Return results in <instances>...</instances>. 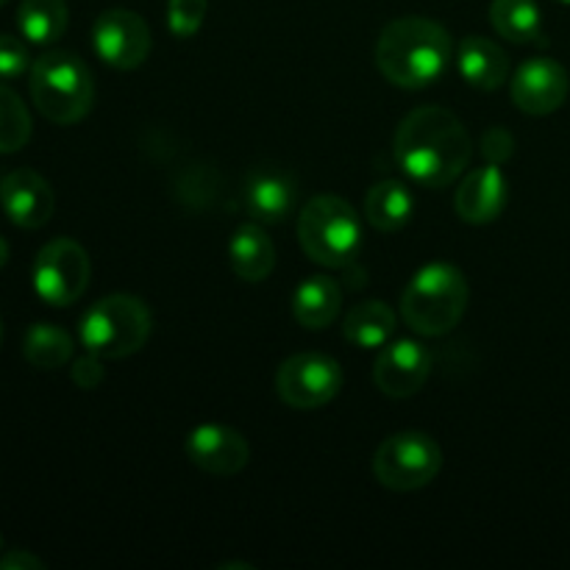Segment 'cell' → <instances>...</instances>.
Wrapping results in <instances>:
<instances>
[{
  "label": "cell",
  "instance_id": "1",
  "mask_svg": "<svg viewBox=\"0 0 570 570\" xmlns=\"http://www.w3.org/2000/svg\"><path fill=\"white\" fill-rule=\"evenodd\" d=\"M393 150L406 178L426 189L451 187L473 156L471 134L460 117L443 106L410 111L395 131Z\"/></svg>",
  "mask_w": 570,
  "mask_h": 570
},
{
  "label": "cell",
  "instance_id": "21",
  "mask_svg": "<svg viewBox=\"0 0 570 570\" xmlns=\"http://www.w3.org/2000/svg\"><path fill=\"white\" fill-rule=\"evenodd\" d=\"M399 315L384 301H362L345 315L343 337L356 348H382L395 337Z\"/></svg>",
  "mask_w": 570,
  "mask_h": 570
},
{
  "label": "cell",
  "instance_id": "30",
  "mask_svg": "<svg viewBox=\"0 0 570 570\" xmlns=\"http://www.w3.org/2000/svg\"><path fill=\"white\" fill-rule=\"evenodd\" d=\"M0 570H45V562L26 549H11L0 560Z\"/></svg>",
  "mask_w": 570,
  "mask_h": 570
},
{
  "label": "cell",
  "instance_id": "16",
  "mask_svg": "<svg viewBox=\"0 0 570 570\" xmlns=\"http://www.w3.org/2000/svg\"><path fill=\"white\" fill-rule=\"evenodd\" d=\"M507 200H510V181H507L501 165L488 161L462 178L454 195V209L471 226H484L507 209Z\"/></svg>",
  "mask_w": 570,
  "mask_h": 570
},
{
  "label": "cell",
  "instance_id": "18",
  "mask_svg": "<svg viewBox=\"0 0 570 570\" xmlns=\"http://www.w3.org/2000/svg\"><path fill=\"white\" fill-rule=\"evenodd\" d=\"M228 262H232L234 276L243 282L259 284L271 276L276 267V248L259 223H245L234 232L228 243Z\"/></svg>",
  "mask_w": 570,
  "mask_h": 570
},
{
  "label": "cell",
  "instance_id": "22",
  "mask_svg": "<svg viewBox=\"0 0 570 570\" xmlns=\"http://www.w3.org/2000/svg\"><path fill=\"white\" fill-rule=\"evenodd\" d=\"M490 22L504 39L515 45H543V14L534 0H493Z\"/></svg>",
  "mask_w": 570,
  "mask_h": 570
},
{
  "label": "cell",
  "instance_id": "3",
  "mask_svg": "<svg viewBox=\"0 0 570 570\" xmlns=\"http://www.w3.org/2000/svg\"><path fill=\"white\" fill-rule=\"evenodd\" d=\"M468 278L449 262L423 265L401 295V317L421 337H443L465 317Z\"/></svg>",
  "mask_w": 570,
  "mask_h": 570
},
{
  "label": "cell",
  "instance_id": "17",
  "mask_svg": "<svg viewBox=\"0 0 570 570\" xmlns=\"http://www.w3.org/2000/svg\"><path fill=\"white\" fill-rule=\"evenodd\" d=\"M456 67H460L462 78L482 92L504 87L510 78V59H507L504 48L479 33L462 39L460 50H456Z\"/></svg>",
  "mask_w": 570,
  "mask_h": 570
},
{
  "label": "cell",
  "instance_id": "20",
  "mask_svg": "<svg viewBox=\"0 0 570 570\" xmlns=\"http://www.w3.org/2000/svg\"><path fill=\"white\" fill-rule=\"evenodd\" d=\"M365 215L373 228H379L382 234H395L406 228V223L415 215V195L404 181L384 178V181L373 184L367 193Z\"/></svg>",
  "mask_w": 570,
  "mask_h": 570
},
{
  "label": "cell",
  "instance_id": "27",
  "mask_svg": "<svg viewBox=\"0 0 570 570\" xmlns=\"http://www.w3.org/2000/svg\"><path fill=\"white\" fill-rule=\"evenodd\" d=\"M31 72V56L17 37L0 33V81H11Z\"/></svg>",
  "mask_w": 570,
  "mask_h": 570
},
{
  "label": "cell",
  "instance_id": "32",
  "mask_svg": "<svg viewBox=\"0 0 570 570\" xmlns=\"http://www.w3.org/2000/svg\"><path fill=\"white\" fill-rule=\"evenodd\" d=\"M557 3H562V6H570V0H557Z\"/></svg>",
  "mask_w": 570,
  "mask_h": 570
},
{
  "label": "cell",
  "instance_id": "8",
  "mask_svg": "<svg viewBox=\"0 0 570 570\" xmlns=\"http://www.w3.org/2000/svg\"><path fill=\"white\" fill-rule=\"evenodd\" d=\"M92 265L83 245L70 237H56L33 259V289L50 306H70L87 293Z\"/></svg>",
  "mask_w": 570,
  "mask_h": 570
},
{
  "label": "cell",
  "instance_id": "33",
  "mask_svg": "<svg viewBox=\"0 0 570 570\" xmlns=\"http://www.w3.org/2000/svg\"><path fill=\"white\" fill-rule=\"evenodd\" d=\"M0 340H3V326H0Z\"/></svg>",
  "mask_w": 570,
  "mask_h": 570
},
{
  "label": "cell",
  "instance_id": "24",
  "mask_svg": "<svg viewBox=\"0 0 570 570\" xmlns=\"http://www.w3.org/2000/svg\"><path fill=\"white\" fill-rule=\"evenodd\" d=\"M22 354L37 371H59L72 360V337L53 323H33L22 337Z\"/></svg>",
  "mask_w": 570,
  "mask_h": 570
},
{
  "label": "cell",
  "instance_id": "15",
  "mask_svg": "<svg viewBox=\"0 0 570 570\" xmlns=\"http://www.w3.org/2000/svg\"><path fill=\"white\" fill-rule=\"evenodd\" d=\"M0 206L14 226L42 228L53 217L56 195L37 170L22 167L0 181Z\"/></svg>",
  "mask_w": 570,
  "mask_h": 570
},
{
  "label": "cell",
  "instance_id": "19",
  "mask_svg": "<svg viewBox=\"0 0 570 570\" xmlns=\"http://www.w3.org/2000/svg\"><path fill=\"white\" fill-rule=\"evenodd\" d=\"M343 309V289L334 278L312 276L298 284L293 295V315L304 328L321 332L337 321Z\"/></svg>",
  "mask_w": 570,
  "mask_h": 570
},
{
  "label": "cell",
  "instance_id": "25",
  "mask_svg": "<svg viewBox=\"0 0 570 570\" xmlns=\"http://www.w3.org/2000/svg\"><path fill=\"white\" fill-rule=\"evenodd\" d=\"M33 131L26 104L11 87L0 81V154H17L28 145Z\"/></svg>",
  "mask_w": 570,
  "mask_h": 570
},
{
  "label": "cell",
  "instance_id": "9",
  "mask_svg": "<svg viewBox=\"0 0 570 570\" xmlns=\"http://www.w3.org/2000/svg\"><path fill=\"white\" fill-rule=\"evenodd\" d=\"M343 390V367L317 351L293 354L278 365L276 393L293 410H321Z\"/></svg>",
  "mask_w": 570,
  "mask_h": 570
},
{
  "label": "cell",
  "instance_id": "12",
  "mask_svg": "<svg viewBox=\"0 0 570 570\" xmlns=\"http://www.w3.org/2000/svg\"><path fill=\"white\" fill-rule=\"evenodd\" d=\"M512 104L532 117L554 115L562 104L568 100L570 78L568 70L557 59L549 56H534V59L523 61L518 72L512 76L510 83Z\"/></svg>",
  "mask_w": 570,
  "mask_h": 570
},
{
  "label": "cell",
  "instance_id": "23",
  "mask_svg": "<svg viewBox=\"0 0 570 570\" xmlns=\"http://www.w3.org/2000/svg\"><path fill=\"white\" fill-rule=\"evenodd\" d=\"M65 0H22L17 9V26L31 45H53L67 31Z\"/></svg>",
  "mask_w": 570,
  "mask_h": 570
},
{
  "label": "cell",
  "instance_id": "34",
  "mask_svg": "<svg viewBox=\"0 0 570 570\" xmlns=\"http://www.w3.org/2000/svg\"><path fill=\"white\" fill-rule=\"evenodd\" d=\"M6 3H9V0H0V6H6Z\"/></svg>",
  "mask_w": 570,
  "mask_h": 570
},
{
  "label": "cell",
  "instance_id": "2",
  "mask_svg": "<svg viewBox=\"0 0 570 570\" xmlns=\"http://www.w3.org/2000/svg\"><path fill=\"white\" fill-rule=\"evenodd\" d=\"M451 61V37L429 17H399L376 39V67L401 89L438 81Z\"/></svg>",
  "mask_w": 570,
  "mask_h": 570
},
{
  "label": "cell",
  "instance_id": "29",
  "mask_svg": "<svg viewBox=\"0 0 570 570\" xmlns=\"http://www.w3.org/2000/svg\"><path fill=\"white\" fill-rule=\"evenodd\" d=\"M70 379H72V382H76V387L95 390L106 379L104 360H100L98 354H89V351H87V356H81V360L72 362Z\"/></svg>",
  "mask_w": 570,
  "mask_h": 570
},
{
  "label": "cell",
  "instance_id": "5",
  "mask_svg": "<svg viewBox=\"0 0 570 570\" xmlns=\"http://www.w3.org/2000/svg\"><path fill=\"white\" fill-rule=\"evenodd\" d=\"M150 332H154V317L142 298L126 293L106 295L95 301L81 317L78 337L89 354H98L100 360H126L145 348Z\"/></svg>",
  "mask_w": 570,
  "mask_h": 570
},
{
  "label": "cell",
  "instance_id": "13",
  "mask_svg": "<svg viewBox=\"0 0 570 570\" xmlns=\"http://www.w3.org/2000/svg\"><path fill=\"white\" fill-rule=\"evenodd\" d=\"M189 462L209 476H237L250 460V445L237 429L223 423H200L187 434L184 443Z\"/></svg>",
  "mask_w": 570,
  "mask_h": 570
},
{
  "label": "cell",
  "instance_id": "35",
  "mask_svg": "<svg viewBox=\"0 0 570 570\" xmlns=\"http://www.w3.org/2000/svg\"><path fill=\"white\" fill-rule=\"evenodd\" d=\"M0 549H3V538H0Z\"/></svg>",
  "mask_w": 570,
  "mask_h": 570
},
{
  "label": "cell",
  "instance_id": "7",
  "mask_svg": "<svg viewBox=\"0 0 570 570\" xmlns=\"http://www.w3.org/2000/svg\"><path fill=\"white\" fill-rule=\"evenodd\" d=\"M443 471V449L426 432H399L382 440L373 454V476L382 488L412 493Z\"/></svg>",
  "mask_w": 570,
  "mask_h": 570
},
{
  "label": "cell",
  "instance_id": "28",
  "mask_svg": "<svg viewBox=\"0 0 570 570\" xmlns=\"http://www.w3.org/2000/svg\"><path fill=\"white\" fill-rule=\"evenodd\" d=\"M512 150H515V137L504 126H493L484 131L482 156L490 165H504L507 159H512Z\"/></svg>",
  "mask_w": 570,
  "mask_h": 570
},
{
  "label": "cell",
  "instance_id": "31",
  "mask_svg": "<svg viewBox=\"0 0 570 570\" xmlns=\"http://www.w3.org/2000/svg\"><path fill=\"white\" fill-rule=\"evenodd\" d=\"M6 262H9V243H6V239L0 237V267H3Z\"/></svg>",
  "mask_w": 570,
  "mask_h": 570
},
{
  "label": "cell",
  "instance_id": "4",
  "mask_svg": "<svg viewBox=\"0 0 570 570\" xmlns=\"http://www.w3.org/2000/svg\"><path fill=\"white\" fill-rule=\"evenodd\" d=\"M31 98L45 120L76 126L95 104V81L89 67L70 50H48L31 65Z\"/></svg>",
  "mask_w": 570,
  "mask_h": 570
},
{
  "label": "cell",
  "instance_id": "26",
  "mask_svg": "<svg viewBox=\"0 0 570 570\" xmlns=\"http://www.w3.org/2000/svg\"><path fill=\"white\" fill-rule=\"evenodd\" d=\"M209 0H167V28L173 37L189 39L200 31Z\"/></svg>",
  "mask_w": 570,
  "mask_h": 570
},
{
  "label": "cell",
  "instance_id": "10",
  "mask_svg": "<svg viewBox=\"0 0 570 570\" xmlns=\"http://www.w3.org/2000/svg\"><path fill=\"white\" fill-rule=\"evenodd\" d=\"M95 53L115 70H137L150 53L148 22L131 9H109L92 26Z\"/></svg>",
  "mask_w": 570,
  "mask_h": 570
},
{
  "label": "cell",
  "instance_id": "6",
  "mask_svg": "<svg viewBox=\"0 0 570 570\" xmlns=\"http://www.w3.org/2000/svg\"><path fill=\"white\" fill-rule=\"evenodd\" d=\"M298 243L317 265L345 271L362 248L360 217L340 195H315L298 215Z\"/></svg>",
  "mask_w": 570,
  "mask_h": 570
},
{
  "label": "cell",
  "instance_id": "11",
  "mask_svg": "<svg viewBox=\"0 0 570 570\" xmlns=\"http://www.w3.org/2000/svg\"><path fill=\"white\" fill-rule=\"evenodd\" d=\"M432 376V354L417 340H390L373 362V382L387 399H412Z\"/></svg>",
  "mask_w": 570,
  "mask_h": 570
},
{
  "label": "cell",
  "instance_id": "14",
  "mask_svg": "<svg viewBox=\"0 0 570 570\" xmlns=\"http://www.w3.org/2000/svg\"><path fill=\"white\" fill-rule=\"evenodd\" d=\"M298 187L287 170L276 165H256L250 167L243 181V206L256 223L276 226L284 223L293 212Z\"/></svg>",
  "mask_w": 570,
  "mask_h": 570
}]
</instances>
